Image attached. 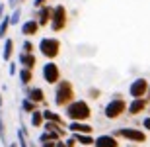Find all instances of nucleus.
Listing matches in <instances>:
<instances>
[{"label": "nucleus", "mask_w": 150, "mask_h": 147, "mask_svg": "<svg viewBox=\"0 0 150 147\" xmlns=\"http://www.w3.org/2000/svg\"><path fill=\"white\" fill-rule=\"evenodd\" d=\"M35 49L39 51V55H43L47 61H55L57 57L61 55L62 43L59 37H41Z\"/></svg>", "instance_id": "4"}, {"label": "nucleus", "mask_w": 150, "mask_h": 147, "mask_svg": "<svg viewBox=\"0 0 150 147\" xmlns=\"http://www.w3.org/2000/svg\"><path fill=\"white\" fill-rule=\"evenodd\" d=\"M0 139H2V145H6V125H4V118H2V108H0Z\"/></svg>", "instance_id": "24"}, {"label": "nucleus", "mask_w": 150, "mask_h": 147, "mask_svg": "<svg viewBox=\"0 0 150 147\" xmlns=\"http://www.w3.org/2000/svg\"><path fill=\"white\" fill-rule=\"evenodd\" d=\"M22 53H35V45L31 39H25L22 43Z\"/></svg>", "instance_id": "25"}, {"label": "nucleus", "mask_w": 150, "mask_h": 147, "mask_svg": "<svg viewBox=\"0 0 150 147\" xmlns=\"http://www.w3.org/2000/svg\"><path fill=\"white\" fill-rule=\"evenodd\" d=\"M78 143L74 141V137L72 136H68V137H64V147H76Z\"/></svg>", "instance_id": "30"}, {"label": "nucleus", "mask_w": 150, "mask_h": 147, "mask_svg": "<svg viewBox=\"0 0 150 147\" xmlns=\"http://www.w3.org/2000/svg\"><path fill=\"white\" fill-rule=\"evenodd\" d=\"M4 14H6V4H2V6H0V18L4 16Z\"/></svg>", "instance_id": "34"}, {"label": "nucleus", "mask_w": 150, "mask_h": 147, "mask_svg": "<svg viewBox=\"0 0 150 147\" xmlns=\"http://www.w3.org/2000/svg\"><path fill=\"white\" fill-rule=\"evenodd\" d=\"M39 147H55V141H43L39 143Z\"/></svg>", "instance_id": "32"}, {"label": "nucleus", "mask_w": 150, "mask_h": 147, "mask_svg": "<svg viewBox=\"0 0 150 147\" xmlns=\"http://www.w3.org/2000/svg\"><path fill=\"white\" fill-rule=\"evenodd\" d=\"M8 147H18V141H12V143H10Z\"/></svg>", "instance_id": "36"}, {"label": "nucleus", "mask_w": 150, "mask_h": 147, "mask_svg": "<svg viewBox=\"0 0 150 147\" xmlns=\"http://www.w3.org/2000/svg\"><path fill=\"white\" fill-rule=\"evenodd\" d=\"M43 114H41V108L33 110V112L29 114V125L31 128H43Z\"/></svg>", "instance_id": "20"}, {"label": "nucleus", "mask_w": 150, "mask_h": 147, "mask_svg": "<svg viewBox=\"0 0 150 147\" xmlns=\"http://www.w3.org/2000/svg\"><path fill=\"white\" fill-rule=\"evenodd\" d=\"M18 63H20L22 69H31V71H33V69L37 67V57H35V53H22V51H20Z\"/></svg>", "instance_id": "15"}, {"label": "nucleus", "mask_w": 150, "mask_h": 147, "mask_svg": "<svg viewBox=\"0 0 150 147\" xmlns=\"http://www.w3.org/2000/svg\"><path fill=\"white\" fill-rule=\"evenodd\" d=\"M76 98V90L74 85L68 79H61L55 85V106L57 108H64Z\"/></svg>", "instance_id": "2"}, {"label": "nucleus", "mask_w": 150, "mask_h": 147, "mask_svg": "<svg viewBox=\"0 0 150 147\" xmlns=\"http://www.w3.org/2000/svg\"><path fill=\"white\" fill-rule=\"evenodd\" d=\"M70 136L74 137V141L78 143V145L82 147H92L94 145V133H70Z\"/></svg>", "instance_id": "18"}, {"label": "nucleus", "mask_w": 150, "mask_h": 147, "mask_svg": "<svg viewBox=\"0 0 150 147\" xmlns=\"http://www.w3.org/2000/svg\"><path fill=\"white\" fill-rule=\"evenodd\" d=\"M125 114H127V100L123 98L121 92H115L111 96V100L103 106V116L107 120H119Z\"/></svg>", "instance_id": "3"}, {"label": "nucleus", "mask_w": 150, "mask_h": 147, "mask_svg": "<svg viewBox=\"0 0 150 147\" xmlns=\"http://www.w3.org/2000/svg\"><path fill=\"white\" fill-rule=\"evenodd\" d=\"M2 4H4V2H2V0H0V6H2Z\"/></svg>", "instance_id": "38"}, {"label": "nucleus", "mask_w": 150, "mask_h": 147, "mask_svg": "<svg viewBox=\"0 0 150 147\" xmlns=\"http://www.w3.org/2000/svg\"><path fill=\"white\" fill-rule=\"evenodd\" d=\"M47 4H49V0H33V10H39V8H43Z\"/></svg>", "instance_id": "29"}, {"label": "nucleus", "mask_w": 150, "mask_h": 147, "mask_svg": "<svg viewBox=\"0 0 150 147\" xmlns=\"http://www.w3.org/2000/svg\"><path fill=\"white\" fill-rule=\"evenodd\" d=\"M148 79L144 77H137V79L129 85V96L131 98H144L146 96V90H148Z\"/></svg>", "instance_id": "8"}, {"label": "nucleus", "mask_w": 150, "mask_h": 147, "mask_svg": "<svg viewBox=\"0 0 150 147\" xmlns=\"http://www.w3.org/2000/svg\"><path fill=\"white\" fill-rule=\"evenodd\" d=\"M55 147H64V139H57V141H55Z\"/></svg>", "instance_id": "33"}, {"label": "nucleus", "mask_w": 150, "mask_h": 147, "mask_svg": "<svg viewBox=\"0 0 150 147\" xmlns=\"http://www.w3.org/2000/svg\"><path fill=\"white\" fill-rule=\"evenodd\" d=\"M18 80H20L22 86H31V82H33V71H31V69H22L20 67V71H18Z\"/></svg>", "instance_id": "19"}, {"label": "nucleus", "mask_w": 150, "mask_h": 147, "mask_svg": "<svg viewBox=\"0 0 150 147\" xmlns=\"http://www.w3.org/2000/svg\"><path fill=\"white\" fill-rule=\"evenodd\" d=\"M111 136H115L117 139H123V141H131V143H146L148 141V136H146L144 130L140 128H117L111 131Z\"/></svg>", "instance_id": "5"}, {"label": "nucleus", "mask_w": 150, "mask_h": 147, "mask_svg": "<svg viewBox=\"0 0 150 147\" xmlns=\"http://www.w3.org/2000/svg\"><path fill=\"white\" fill-rule=\"evenodd\" d=\"M92 147H121V143L111 133H101V136H98L94 139V145Z\"/></svg>", "instance_id": "12"}, {"label": "nucleus", "mask_w": 150, "mask_h": 147, "mask_svg": "<svg viewBox=\"0 0 150 147\" xmlns=\"http://www.w3.org/2000/svg\"><path fill=\"white\" fill-rule=\"evenodd\" d=\"M51 16H53V6H43L35 10V14L31 18H35V22L39 24V28H49V22H51Z\"/></svg>", "instance_id": "11"}, {"label": "nucleus", "mask_w": 150, "mask_h": 147, "mask_svg": "<svg viewBox=\"0 0 150 147\" xmlns=\"http://www.w3.org/2000/svg\"><path fill=\"white\" fill-rule=\"evenodd\" d=\"M144 98L148 100V104H150V82H148V90H146V96H144Z\"/></svg>", "instance_id": "35"}, {"label": "nucleus", "mask_w": 150, "mask_h": 147, "mask_svg": "<svg viewBox=\"0 0 150 147\" xmlns=\"http://www.w3.org/2000/svg\"><path fill=\"white\" fill-rule=\"evenodd\" d=\"M8 16H10V26H18V24L22 22V6L14 8V10H12Z\"/></svg>", "instance_id": "23"}, {"label": "nucleus", "mask_w": 150, "mask_h": 147, "mask_svg": "<svg viewBox=\"0 0 150 147\" xmlns=\"http://www.w3.org/2000/svg\"><path fill=\"white\" fill-rule=\"evenodd\" d=\"M8 73H10L12 77L18 75V61H8Z\"/></svg>", "instance_id": "27"}, {"label": "nucleus", "mask_w": 150, "mask_h": 147, "mask_svg": "<svg viewBox=\"0 0 150 147\" xmlns=\"http://www.w3.org/2000/svg\"><path fill=\"white\" fill-rule=\"evenodd\" d=\"M2 104H4V100H2V92H0V108H2Z\"/></svg>", "instance_id": "37"}, {"label": "nucleus", "mask_w": 150, "mask_h": 147, "mask_svg": "<svg viewBox=\"0 0 150 147\" xmlns=\"http://www.w3.org/2000/svg\"><path fill=\"white\" fill-rule=\"evenodd\" d=\"M68 26V10L64 4H57L53 6V16H51V22H49V28L53 34H61L64 32Z\"/></svg>", "instance_id": "6"}, {"label": "nucleus", "mask_w": 150, "mask_h": 147, "mask_svg": "<svg viewBox=\"0 0 150 147\" xmlns=\"http://www.w3.org/2000/svg\"><path fill=\"white\" fill-rule=\"evenodd\" d=\"M142 130H144V131H150V116L142 118Z\"/></svg>", "instance_id": "31"}, {"label": "nucleus", "mask_w": 150, "mask_h": 147, "mask_svg": "<svg viewBox=\"0 0 150 147\" xmlns=\"http://www.w3.org/2000/svg\"><path fill=\"white\" fill-rule=\"evenodd\" d=\"M25 0H8V4L6 6H10V10H14V8H18V6H22Z\"/></svg>", "instance_id": "28"}, {"label": "nucleus", "mask_w": 150, "mask_h": 147, "mask_svg": "<svg viewBox=\"0 0 150 147\" xmlns=\"http://www.w3.org/2000/svg\"><path fill=\"white\" fill-rule=\"evenodd\" d=\"M100 96H101L100 88H96V86H90V88H88V98H90V100H98Z\"/></svg>", "instance_id": "26"}, {"label": "nucleus", "mask_w": 150, "mask_h": 147, "mask_svg": "<svg viewBox=\"0 0 150 147\" xmlns=\"http://www.w3.org/2000/svg\"><path fill=\"white\" fill-rule=\"evenodd\" d=\"M148 110V100L146 98H131L127 104V114L129 116H140Z\"/></svg>", "instance_id": "10"}, {"label": "nucleus", "mask_w": 150, "mask_h": 147, "mask_svg": "<svg viewBox=\"0 0 150 147\" xmlns=\"http://www.w3.org/2000/svg\"><path fill=\"white\" fill-rule=\"evenodd\" d=\"M41 77H43V80L47 82V85H53V86H55L57 82L62 79L61 67H59L55 61H47L43 67H41Z\"/></svg>", "instance_id": "7"}, {"label": "nucleus", "mask_w": 150, "mask_h": 147, "mask_svg": "<svg viewBox=\"0 0 150 147\" xmlns=\"http://www.w3.org/2000/svg\"><path fill=\"white\" fill-rule=\"evenodd\" d=\"M8 29H10V16L4 14V16L0 18V39L8 37Z\"/></svg>", "instance_id": "22"}, {"label": "nucleus", "mask_w": 150, "mask_h": 147, "mask_svg": "<svg viewBox=\"0 0 150 147\" xmlns=\"http://www.w3.org/2000/svg\"><path fill=\"white\" fill-rule=\"evenodd\" d=\"M37 108H39V106L35 104V102H31L29 98H25V96H23L22 102H20V110H22L23 114H31L33 110H37Z\"/></svg>", "instance_id": "21"}, {"label": "nucleus", "mask_w": 150, "mask_h": 147, "mask_svg": "<svg viewBox=\"0 0 150 147\" xmlns=\"http://www.w3.org/2000/svg\"><path fill=\"white\" fill-rule=\"evenodd\" d=\"M92 116H94L92 106H90L86 100L74 98L68 106H64V118H67L68 122H88Z\"/></svg>", "instance_id": "1"}, {"label": "nucleus", "mask_w": 150, "mask_h": 147, "mask_svg": "<svg viewBox=\"0 0 150 147\" xmlns=\"http://www.w3.org/2000/svg\"><path fill=\"white\" fill-rule=\"evenodd\" d=\"M67 131L68 133H94V125H90L88 122H68Z\"/></svg>", "instance_id": "13"}, {"label": "nucleus", "mask_w": 150, "mask_h": 147, "mask_svg": "<svg viewBox=\"0 0 150 147\" xmlns=\"http://www.w3.org/2000/svg\"><path fill=\"white\" fill-rule=\"evenodd\" d=\"M41 114H43V120H45V122H55V124H59V125H64V128H67V122H64V118H62L61 114H57L55 110L43 108V110H41Z\"/></svg>", "instance_id": "17"}, {"label": "nucleus", "mask_w": 150, "mask_h": 147, "mask_svg": "<svg viewBox=\"0 0 150 147\" xmlns=\"http://www.w3.org/2000/svg\"><path fill=\"white\" fill-rule=\"evenodd\" d=\"M39 24L35 22V18H29L28 22H22V26H20V32H22V35H25V37H33V35L39 34Z\"/></svg>", "instance_id": "14"}, {"label": "nucleus", "mask_w": 150, "mask_h": 147, "mask_svg": "<svg viewBox=\"0 0 150 147\" xmlns=\"http://www.w3.org/2000/svg\"><path fill=\"white\" fill-rule=\"evenodd\" d=\"M23 94L31 102H35L37 106H45L47 104V94L41 86H23Z\"/></svg>", "instance_id": "9"}, {"label": "nucleus", "mask_w": 150, "mask_h": 147, "mask_svg": "<svg viewBox=\"0 0 150 147\" xmlns=\"http://www.w3.org/2000/svg\"><path fill=\"white\" fill-rule=\"evenodd\" d=\"M14 39L12 37H4L2 41V47H0V57H2V61H12V57H14Z\"/></svg>", "instance_id": "16"}]
</instances>
